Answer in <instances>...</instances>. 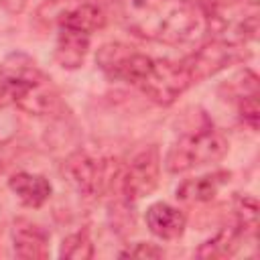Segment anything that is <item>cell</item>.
<instances>
[{"label":"cell","instance_id":"16","mask_svg":"<svg viewBox=\"0 0 260 260\" xmlns=\"http://www.w3.org/2000/svg\"><path fill=\"white\" fill-rule=\"evenodd\" d=\"M238 110H240V118H242L252 130H256V128H258V120H260L258 93L242 95V98H240V104H238Z\"/></svg>","mask_w":260,"mask_h":260},{"label":"cell","instance_id":"2","mask_svg":"<svg viewBox=\"0 0 260 260\" xmlns=\"http://www.w3.org/2000/svg\"><path fill=\"white\" fill-rule=\"evenodd\" d=\"M0 69L6 81V93L26 114L55 116L63 110L61 95L53 81L24 53L8 55Z\"/></svg>","mask_w":260,"mask_h":260},{"label":"cell","instance_id":"7","mask_svg":"<svg viewBox=\"0 0 260 260\" xmlns=\"http://www.w3.org/2000/svg\"><path fill=\"white\" fill-rule=\"evenodd\" d=\"M39 16L55 22L57 28L65 26L89 35L106 24V12L91 0H49L39 8Z\"/></svg>","mask_w":260,"mask_h":260},{"label":"cell","instance_id":"8","mask_svg":"<svg viewBox=\"0 0 260 260\" xmlns=\"http://www.w3.org/2000/svg\"><path fill=\"white\" fill-rule=\"evenodd\" d=\"M248 57V51L244 49L242 43H234L228 39H215L207 45H203L199 51L189 55L185 61L193 81H201L209 75H215L217 71L225 69L232 63L244 61Z\"/></svg>","mask_w":260,"mask_h":260},{"label":"cell","instance_id":"19","mask_svg":"<svg viewBox=\"0 0 260 260\" xmlns=\"http://www.w3.org/2000/svg\"><path fill=\"white\" fill-rule=\"evenodd\" d=\"M238 4H240L242 8H252V10H256L258 0H238Z\"/></svg>","mask_w":260,"mask_h":260},{"label":"cell","instance_id":"11","mask_svg":"<svg viewBox=\"0 0 260 260\" xmlns=\"http://www.w3.org/2000/svg\"><path fill=\"white\" fill-rule=\"evenodd\" d=\"M89 49V32L59 26L55 43V59L65 69H77Z\"/></svg>","mask_w":260,"mask_h":260},{"label":"cell","instance_id":"3","mask_svg":"<svg viewBox=\"0 0 260 260\" xmlns=\"http://www.w3.org/2000/svg\"><path fill=\"white\" fill-rule=\"evenodd\" d=\"M225 152H228L225 136L219 130H215L211 124H205L201 128L179 134V138L171 144L165 156V167L169 173L179 175L195 167L215 162L223 158Z\"/></svg>","mask_w":260,"mask_h":260},{"label":"cell","instance_id":"18","mask_svg":"<svg viewBox=\"0 0 260 260\" xmlns=\"http://www.w3.org/2000/svg\"><path fill=\"white\" fill-rule=\"evenodd\" d=\"M0 4L10 12H20L26 6V0H0Z\"/></svg>","mask_w":260,"mask_h":260},{"label":"cell","instance_id":"12","mask_svg":"<svg viewBox=\"0 0 260 260\" xmlns=\"http://www.w3.org/2000/svg\"><path fill=\"white\" fill-rule=\"evenodd\" d=\"M10 191L24 203L26 207H41L51 197V183L43 175L35 173H16L8 179Z\"/></svg>","mask_w":260,"mask_h":260},{"label":"cell","instance_id":"20","mask_svg":"<svg viewBox=\"0 0 260 260\" xmlns=\"http://www.w3.org/2000/svg\"><path fill=\"white\" fill-rule=\"evenodd\" d=\"M6 95V81H4V75H2V69H0V98Z\"/></svg>","mask_w":260,"mask_h":260},{"label":"cell","instance_id":"21","mask_svg":"<svg viewBox=\"0 0 260 260\" xmlns=\"http://www.w3.org/2000/svg\"><path fill=\"white\" fill-rule=\"evenodd\" d=\"M2 169H4V162H2V158H0V173H2Z\"/></svg>","mask_w":260,"mask_h":260},{"label":"cell","instance_id":"14","mask_svg":"<svg viewBox=\"0 0 260 260\" xmlns=\"http://www.w3.org/2000/svg\"><path fill=\"white\" fill-rule=\"evenodd\" d=\"M242 236H246V230H244L242 225L221 230L215 238H211V240H207L205 244H201V248L197 250V256H201V258L230 256V254H234V250L240 246Z\"/></svg>","mask_w":260,"mask_h":260},{"label":"cell","instance_id":"6","mask_svg":"<svg viewBox=\"0 0 260 260\" xmlns=\"http://www.w3.org/2000/svg\"><path fill=\"white\" fill-rule=\"evenodd\" d=\"M158 177H160V156H158V148L150 144L136 150L126 165H120L116 185L120 187V193L124 195L126 201H136L150 195L156 189Z\"/></svg>","mask_w":260,"mask_h":260},{"label":"cell","instance_id":"17","mask_svg":"<svg viewBox=\"0 0 260 260\" xmlns=\"http://www.w3.org/2000/svg\"><path fill=\"white\" fill-rule=\"evenodd\" d=\"M120 256H130V258H160L162 250L156 248L154 244H136L134 248H128Z\"/></svg>","mask_w":260,"mask_h":260},{"label":"cell","instance_id":"13","mask_svg":"<svg viewBox=\"0 0 260 260\" xmlns=\"http://www.w3.org/2000/svg\"><path fill=\"white\" fill-rule=\"evenodd\" d=\"M230 177L232 175L228 171H213L209 175L187 179L177 187V197L183 201H209L230 181Z\"/></svg>","mask_w":260,"mask_h":260},{"label":"cell","instance_id":"15","mask_svg":"<svg viewBox=\"0 0 260 260\" xmlns=\"http://www.w3.org/2000/svg\"><path fill=\"white\" fill-rule=\"evenodd\" d=\"M59 256L69 258V260H87V258L93 256V244H91V240L85 232L71 234L63 240Z\"/></svg>","mask_w":260,"mask_h":260},{"label":"cell","instance_id":"9","mask_svg":"<svg viewBox=\"0 0 260 260\" xmlns=\"http://www.w3.org/2000/svg\"><path fill=\"white\" fill-rule=\"evenodd\" d=\"M12 242H14V254L18 258L41 260L49 256V234L32 221L26 219L14 221Z\"/></svg>","mask_w":260,"mask_h":260},{"label":"cell","instance_id":"5","mask_svg":"<svg viewBox=\"0 0 260 260\" xmlns=\"http://www.w3.org/2000/svg\"><path fill=\"white\" fill-rule=\"evenodd\" d=\"M193 77L185 65V61H167V59H152L140 81L134 85L138 87L148 100L160 106H171L181 93H185L193 85Z\"/></svg>","mask_w":260,"mask_h":260},{"label":"cell","instance_id":"4","mask_svg":"<svg viewBox=\"0 0 260 260\" xmlns=\"http://www.w3.org/2000/svg\"><path fill=\"white\" fill-rule=\"evenodd\" d=\"M120 173V162L108 156H93L89 152H73L63 162V177L83 197H100L108 193Z\"/></svg>","mask_w":260,"mask_h":260},{"label":"cell","instance_id":"1","mask_svg":"<svg viewBox=\"0 0 260 260\" xmlns=\"http://www.w3.org/2000/svg\"><path fill=\"white\" fill-rule=\"evenodd\" d=\"M124 20L136 37L162 45L193 43L207 26L205 12L191 0H126Z\"/></svg>","mask_w":260,"mask_h":260},{"label":"cell","instance_id":"10","mask_svg":"<svg viewBox=\"0 0 260 260\" xmlns=\"http://www.w3.org/2000/svg\"><path fill=\"white\" fill-rule=\"evenodd\" d=\"M146 225L148 230L160 238V240H177L183 236L185 225H187V217L179 207H173L165 201L152 203L146 209Z\"/></svg>","mask_w":260,"mask_h":260}]
</instances>
